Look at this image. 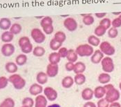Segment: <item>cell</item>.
Listing matches in <instances>:
<instances>
[{
	"instance_id": "1",
	"label": "cell",
	"mask_w": 121,
	"mask_h": 107,
	"mask_svg": "<svg viewBox=\"0 0 121 107\" xmlns=\"http://www.w3.org/2000/svg\"><path fill=\"white\" fill-rule=\"evenodd\" d=\"M104 88L106 91L104 98L109 103L117 102L121 97V93L119 90L116 89L112 84H107L104 86Z\"/></svg>"
},
{
	"instance_id": "2",
	"label": "cell",
	"mask_w": 121,
	"mask_h": 107,
	"mask_svg": "<svg viewBox=\"0 0 121 107\" xmlns=\"http://www.w3.org/2000/svg\"><path fill=\"white\" fill-rule=\"evenodd\" d=\"M9 80L17 90L22 89L26 86V80L20 75L17 73L12 74L9 77Z\"/></svg>"
},
{
	"instance_id": "3",
	"label": "cell",
	"mask_w": 121,
	"mask_h": 107,
	"mask_svg": "<svg viewBox=\"0 0 121 107\" xmlns=\"http://www.w3.org/2000/svg\"><path fill=\"white\" fill-rule=\"evenodd\" d=\"M18 44L22 52L24 54H28L33 52V47L30 42V39L26 36H24L19 38Z\"/></svg>"
},
{
	"instance_id": "4",
	"label": "cell",
	"mask_w": 121,
	"mask_h": 107,
	"mask_svg": "<svg viewBox=\"0 0 121 107\" xmlns=\"http://www.w3.org/2000/svg\"><path fill=\"white\" fill-rule=\"evenodd\" d=\"M75 52L80 57H89L91 56L94 53V50L92 46L89 44L79 45L75 48Z\"/></svg>"
},
{
	"instance_id": "5",
	"label": "cell",
	"mask_w": 121,
	"mask_h": 107,
	"mask_svg": "<svg viewBox=\"0 0 121 107\" xmlns=\"http://www.w3.org/2000/svg\"><path fill=\"white\" fill-rule=\"evenodd\" d=\"M53 19L49 17L46 16L43 17V18L40 21V26L43 29V32L47 35H51L54 31V28L53 26Z\"/></svg>"
},
{
	"instance_id": "6",
	"label": "cell",
	"mask_w": 121,
	"mask_h": 107,
	"mask_svg": "<svg viewBox=\"0 0 121 107\" xmlns=\"http://www.w3.org/2000/svg\"><path fill=\"white\" fill-rule=\"evenodd\" d=\"M100 63H101L102 69L104 73H110L114 71L115 66H114L113 60L109 56L104 57V58Z\"/></svg>"
},
{
	"instance_id": "7",
	"label": "cell",
	"mask_w": 121,
	"mask_h": 107,
	"mask_svg": "<svg viewBox=\"0 0 121 107\" xmlns=\"http://www.w3.org/2000/svg\"><path fill=\"white\" fill-rule=\"evenodd\" d=\"M30 35H31V37L33 38V39L34 40V42L37 44H42L46 39L45 33L42 30H40L39 28H33L31 30Z\"/></svg>"
},
{
	"instance_id": "8",
	"label": "cell",
	"mask_w": 121,
	"mask_h": 107,
	"mask_svg": "<svg viewBox=\"0 0 121 107\" xmlns=\"http://www.w3.org/2000/svg\"><path fill=\"white\" fill-rule=\"evenodd\" d=\"M99 46H100V50L102 51V53L104 55H106L107 56L110 57L114 55L116 52L115 48L109 42L107 41L103 42Z\"/></svg>"
},
{
	"instance_id": "9",
	"label": "cell",
	"mask_w": 121,
	"mask_h": 107,
	"mask_svg": "<svg viewBox=\"0 0 121 107\" xmlns=\"http://www.w3.org/2000/svg\"><path fill=\"white\" fill-rule=\"evenodd\" d=\"M43 93H44V95L50 102H53L56 100L58 96L57 91L53 87H50V86L45 87L44 89Z\"/></svg>"
},
{
	"instance_id": "10",
	"label": "cell",
	"mask_w": 121,
	"mask_h": 107,
	"mask_svg": "<svg viewBox=\"0 0 121 107\" xmlns=\"http://www.w3.org/2000/svg\"><path fill=\"white\" fill-rule=\"evenodd\" d=\"M64 26L65 27L67 30L70 32H73L78 28V23L74 18L67 17L64 21Z\"/></svg>"
},
{
	"instance_id": "11",
	"label": "cell",
	"mask_w": 121,
	"mask_h": 107,
	"mask_svg": "<svg viewBox=\"0 0 121 107\" xmlns=\"http://www.w3.org/2000/svg\"><path fill=\"white\" fill-rule=\"evenodd\" d=\"M59 73V66L58 64H51L49 63L47 66V71L46 73L48 77L53 78L57 75Z\"/></svg>"
},
{
	"instance_id": "12",
	"label": "cell",
	"mask_w": 121,
	"mask_h": 107,
	"mask_svg": "<svg viewBox=\"0 0 121 107\" xmlns=\"http://www.w3.org/2000/svg\"><path fill=\"white\" fill-rule=\"evenodd\" d=\"M15 51V48L14 45L10 43H6L2 46L1 51V53L5 57H10L13 55Z\"/></svg>"
},
{
	"instance_id": "13",
	"label": "cell",
	"mask_w": 121,
	"mask_h": 107,
	"mask_svg": "<svg viewBox=\"0 0 121 107\" xmlns=\"http://www.w3.org/2000/svg\"><path fill=\"white\" fill-rule=\"evenodd\" d=\"M44 89L42 87V85L35 83V84H33L30 88H29V93L31 95L33 96H37L39 95H40L42 93H43Z\"/></svg>"
},
{
	"instance_id": "14",
	"label": "cell",
	"mask_w": 121,
	"mask_h": 107,
	"mask_svg": "<svg viewBox=\"0 0 121 107\" xmlns=\"http://www.w3.org/2000/svg\"><path fill=\"white\" fill-rule=\"evenodd\" d=\"M103 58H104V54L102 53V51L100 49L96 50L91 56V62L94 64H98L101 62Z\"/></svg>"
},
{
	"instance_id": "15",
	"label": "cell",
	"mask_w": 121,
	"mask_h": 107,
	"mask_svg": "<svg viewBox=\"0 0 121 107\" xmlns=\"http://www.w3.org/2000/svg\"><path fill=\"white\" fill-rule=\"evenodd\" d=\"M48 99L44 95H39L35 99V107H47Z\"/></svg>"
},
{
	"instance_id": "16",
	"label": "cell",
	"mask_w": 121,
	"mask_h": 107,
	"mask_svg": "<svg viewBox=\"0 0 121 107\" xmlns=\"http://www.w3.org/2000/svg\"><path fill=\"white\" fill-rule=\"evenodd\" d=\"M81 97L85 101H90L94 97L93 90L91 88H85L82 90Z\"/></svg>"
},
{
	"instance_id": "17",
	"label": "cell",
	"mask_w": 121,
	"mask_h": 107,
	"mask_svg": "<svg viewBox=\"0 0 121 107\" xmlns=\"http://www.w3.org/2000/svg\"><path fill=\"white\" fill-rule=\"evenodd\" d=\"M74 84V79L71 76H65L62 80V86L64 89H70Z\"/></svg>"
},
{
	"instance_id": "18",
	"label": "cell",
	"mask_w": 121,
	"mask_h": 107,
	"mask_svg": "<svg viewBox=\"0 0 121 107\" xmlns=\"http://www.w3.org/2000/svg\"><path fill=\"white\" fill-rule=\"evenodd\" d=\"M48 79V76L47 75V74L45 72H39L36 76V80L37 83L41 85H44L47 84Z\"/></svg>"
},
{
	"instance_id": "19",
	"label": "cell",
	"mask_w": 121,
	"mask_h": 107,
	"mask_svg": "<svg viewBox=\"0 0 121 107\" xmlns=\"http://www.w3.org/2000/svg\"><path fill=\"white\" fill-rule=\"evenodd\" d=\"M93 93H94V97L95 98L100 99L103 98L105 96L106 91H105L104 86H98L95 87V89L93 90Z\"/></svg>"
},
{
	"instance_id": "20",
	"label": "cell",
	"mask_w": 121,
	"mask_h": 107,
	"mask_svg": "<svg viewBox=\"0 0 121 107\" xmlns=\"http://www.w3.org/2000/svg\"><path fill=\"white\" fill-rule=\"evenodd\" d=\"M48 62L51 64H58V63L61 60V57L59 55V53L56 51H53V53L49 54L48 55Z\"/></svg>"
},
{
	"instance_id": "21",
	"label": "cell",
	"mask_w": 121,
	"mask_h": 107,
	"mask_svg": "<svg viewBox=\"0 0 121 107\" xmlns=\"http://www.w3.org/2000/svg\"><path fill=\"white\" fill-rule=\"evenodd\" d=\"M86 65L85 64L82 62H76L75 63L74 69L73 72L75 74H79V73H84L86 71Z\"/></svg>"
},
{
	"instance_id": "22",
	"label": "cell",
	"mask_w": 121,
	"mask_h": 107,
	"mask_svg": "<svg viewBox=\"0 0 121 107\" xmlns=\"http://www.w3.org/2000/svg\"><path fill=\"white\" fill-rule=\"evenodd\" d=\"M98 80L100 84H109V82L111 81V76H110L109 73L104 72L103 73H100L98 75Z\"/></svg>"
},
{
	"instance_id": "23",
	"label": "cell",
	"mask_w": 121,
	"mask_h": 107,
	"mask_svg": "<svg viewBox=\"0 0 121 107\" xmlns=\"http://www.w3.org/2000/svg\"><path fill=\"white\" fill-rule=\"evenodd\" d=\"M66 58L67 59L68 62L75 63L77 62V60H78V54L75 52V50H73V49H69L68 53H67V56H66Z\"/></svg>"
},
{
	"instance_id": "24",
	"label": "cell",
	"mask_w": 121,
	"mask_h": 107,
	"mask_svg": "<svg viewBox=\"0 0 121 107\" xmlns=\"http://www.w3.org/2000/svg\"><path fill=\"white\" fill-rule=\"evenodd\" d=\"M5 69L8 73H11V74H14V73H15L17 71L18 67H17V65L16 63L10 62L6 64Z\"/></svg>"
},
{
	"instance_id": "25",
	"label": "cell",
	"mask_w": 121,
	"mask_h": 107,
	"mask_svg": "<svg viewBox=\"0 0 121 107\" xmlns=\"http://www.w3.org/2000/svg\"><path fill=\"white\" fill-rule=\"evenodd\" d=\"M11 21L9 18L0 19V28L4 30H7L11 27Z\"/></svg>"
},
{
	"instance_id": "26",
	"label": "cell",
	"mask_w": 121,
	"mask_h": 107,
	"mask_svg": "<svg viewBox=\"0 0 121 107\" xmlns=\"http://www.w3.org/2000/svg\"><path fill=\"white\" fill-rule=\"evenodd\" d=\"M73 79H74V82L75 84L78 86H81L84 84L86 81V76L84 75V73L75 74Z\"/></svg>"
},
{
	"instance_id": "27",
	"label": "cell",
	"mask_w": 121,
	"mask_h": 107,
	"mask_svg": "<svg viewBox=\"0 0 121 107\" xmlns=\"http://www.w3.org/2000/svg\"><path fill=\"white\" fill-rule=\"evenodd\" d=\"M13 38H14V35L10 31H7V30L4 32L1 36V39L2 42L5 43H10L13 39Z\"/></svg>"
},
{
	"instance_id": "28",
	"label": "cell",
	"mask_w": 121,
	"mask_h": 107,
	"mask_svg": "<svg viewBox=\"0 0 121 107\" xmlns=\"http://www.w3.org/2000/svg\"><path fill=\"white\" fill-rule=\"evenodd\" d=\"M63 43H61L59 41L56 40L55 38H53L51 41H50V43H49V46H50V48L53 51H58L62 46Z\"/></svg>"
},
{
	"instance_id": "29",
	"label": "cell",
	"mask_w": 121,
	"mask_h": 107,
	"mask_svg": "<svg viewBox=\"0 0 121 107\" xmlns=\"http://www.w3.org/2000/svg\"><path fill=\"white\" fill-rule=\"evenodd\" d=\"M88 44L92 46H98L100 44V39L95 35H90L87 39Z\"/></svg>"
},
{
	"instance_id": "30",
	"label": "cell",
	"mask_w": 121,
	"mask_h": 107,
	"mask_svg": "<svg viewBox=\"0 0 121 107\" xmlns=\"http://www.w3.org/2000/svg\"><path fill=\"white\" fill-rule=\"evenodd\" d=\"M28 57L25 54H19L15 59V63L17 66H24L27 62Z\"/></svg>"
},
{
	"instance_id": "31",
	"label": "cell",
	"mask_w": 121,
	"mask_h": 107,
	"mask_svg": "<svg viewBox=\"0 0 121 107\" xmlns=\"http://www.w3.org/2000/svg\"><path fill=\"white\" fill-rule=\"evenodd\" d=\"M45 53L46 51L42 46H36L33 50V54L35 57H42Z\"/></svg>"
},
{
	"instance_id": "32",
	"label": "cell",
	"mask_w": 121,
	"mask_h": 107,
	"mask_svg": "<svg viewBox=\"0 0 121 107\" xmlns=\"http://www.w3.org/2000/svg\"><path fill=\"white\" fill-rule=\"evenodd\" d=\"M15 101L10 98H7L0 104V107H15Z\"/></svg>"
},
{
	"instance_id": "33",
	"label": "cell",
	"mask_w": 121,
	"mask_h": 107,
	"mask_svg": "<svg viewBox=\"0 0 121 107\" xmlns=\"http://www.w3.org/2000/svg\"><path fill=\"white\" fill-rule=\"evenodd\" d=\"M22 30V26L19 24H18V23H15L10 27V32L12 33L13 35H17V34L21 33Z\"/></svg>"
},
{
	"instance_id": "34",
	"label": "cell",
	"mask_w": 121,
	"mask_h": 107,
	"mask_svg": "<svg viewBox=\"0 0 121 107\" xmlns=\"http://www.w3.org/2000/svg\"><path fill=\"white\" fill-rule=\"evenodd\" d=\"M107 28H104L101 25H99L96 27L94 30V33H95V35H96L97 37H102L103 36L105 33H106V31H107Z\"/></svg>"
},
{
	"instance_id": "35",
	"label": "cell",
	"mask_w": 121,
	"mask_h": 107,
	"mask_svg": "<svg viewBox=\"0 0 121 107\" xmlns=\"http://www.w3.org/2000/svg\"><path fill=\"white\" fill-rule=\"evenodd\" d=\"M94 17L91 14H87L82 19V22L86 26H91L94 23Z\"/></svg>"
},
{
	"instance_id": "36",
	"label": "cell",
	"mask_w": 121,
	"mask_h": 107,
	"mask_svg": "<svg viewBox=\"0 0 121 107\" xmlns=\"http://www.w3.org/2000/svg\"><path fill=\"white\" fill-rule=\"evenodd\" d=\"M53 38H55L56 40L59 41L60 42L63 43L66 39V35L65 33L62 31H57L55 33Z\"/></svg>"
},
{
	"instance_id": "37",
	"label": "cell",
	"mask_w": 121,
	"mask_h": 107,
	"mask_svg": "<svg viewBox=\"0 0 121 107\" xmlns=\"http://www.w3.org/2000/svg\"><path fill=\"white\" fill-rule=\"evenodd\" d=\"M22 105L26 106L28 107H33L35 105V101L31 98H29V97L25 98L22 100Z\"/></svg>"
},
{
	"instance_id": "38",
	"label": "cell",
	"mask_w": 121,
	"mask_h": 107,
	"mask_svg": "<svg viewBox=\"0 0 121 107\" xmlns=\"http://www.w3.org/2000/svg\"><path fill=\"white\" fill-rule=\"evenodd\" d=\"M100 25L106 28L107 29L110 28V27L112 26V21L109 18H103L100 21Z\"/></svg>"
},
{
	"instance_id": "39",
	"label": "cell",
	"mask_w": 121,
	"mask_h": 107,
	"mask_svg": "<svg viewBox=\"0 0 121 107\" xmlns=\"http://www.w3.org/2000/svg\"><path fill=\"white\" fill-rule=\"evenodd\" d=\"M9 82V78L6 77L4 76L0 77V90L5 89L8 86Z\"/></svg>"
},
{
	"instance_id": "40",
	"label": "cell",
	"mask_w": 121,
	"mask_h": 107,
	"mask_svg": "<svg viewBox=\"0 0 121 107\" xmlns=\"http://www.w3.org/2000/svg\"><path fill=\"white\" fill-rule=\"evenodd\" d=\"M109 102L104 98L100 99L98 102H97V107H109Z\"/></svg>"
},
{
	"instance_id": "41",
	"label": "cell",
	"mask_w": 121,
	"mask_h": 107,
	"mask_svg": "<svg viewBox=\"0 0 121 107\" xmlns=\"http://www.w3.org/2000/svg\"><path fill=\"white\" fill-rule=\"evenodd\" d=\"M118 35V30L116 28H110L108 30V36L110 38H116Z\"/></svg>"
},
{
	"instance_id": "42",
	"label": "cell",
	"mask_w": 121,
	"mask_h": 107,
	"mask_svg": "<svg viewBox=\"0 0 121 107\" xmlns=\"http://www.w3.org/2000/svg\"><path fill=\"white\" fill-rule=\"evenodd\" d=\"M68 49L66 47H61L58 51L57 53H59V55H60L61 58H66L67 56V53H68Z\"/></svg>"
},
{
	"instance_id": "43",
	"label": "cell",
	"mask_w": 121,
	"mask_h": 107,
	"mask_svg": "<svg viewBox=\"0 0 121 107\" xmlns=\"http://www.w3.org/2000/svg\"><path fill=\"white\" fill-rule=\"evenodd\" d=\"M112 25L113 28H119L121 26V19L119 17L115 18L112 21Z\"/></svg>"
},
{
	"instance_id": "44",
	"label": "cell",
	"mask_w": 121,
	"mask_h": 107,
	"mask_svg": "<svg viewBox=\"0 0 121 107\" xmlns=\"http://www.w3.org/2000/svg\"><path fill=\"white\" fill-rule=\"evenodd\" d=\"M74 65L75 63L71 62H68L65 64V69L66 71L71 72L73 71L74 69Z\"/></svg>"
},
{
	"instance_id": "45",
	"label": "cell",
	"mask_w": 121,
	"mask_h": 107,
	"mask_svg": "<svg viewBox=\"0 0 121 107\" xmlns=\"http://www.w3.org/2000/svg\"><path fill=\"white\" fill-rule=\"evenodd\" d=\"M83 107H97V105L91 101H87L85 104H84Z\"/></svg>"
},
{
	"instance_id": "46",
	"label": "cell",
	"mask_w": 121,
	"mask_h": 107,
	"mask_svg": "<svg viewBox=\"0 0 121 107\" xmlns=\"http://www.w3.org/2000/svg\"><path fill=\"white\" fill-rule=\"evenodd\" d=\"M109 107H121V104L118 102H115L110 103Z\"/></svg>"
},
{
	"instance_id": "47",
	"label": "cell",
	"mask_w": 121,
	"mask_h": 107,
	"mask_svg": "<svg viewBox=\"0 0 121 107\" xmlns=\"http://www.w3.org/2000/svg\"><path fill=\"white\" fill-rule=\"evenodd\" d=\"M106 15H107L106 13H95V17L98 18H103Z\"/></svg>"
},
{
	"instance_id": "48",
	"label": "cell",
	"mask_w": 121,
	"mask_h": 107,
	"mask_svg": "<svg viewBox=\"0 0 121 107\" xmlns=\"http://www.w3.org/2000/svg\"><path fill=\"white\" fill-rule=\"evenodd\" d=\"M47 107H62L60 104H51V105H48V106H47Z\"/></svg>"
},
{
	"instance_id": "49",
	"label": "cell",
	"mask_w": 121,
	"mask_h": 107,
	"mask_svg": "<svg viewBox=\"0 0 121 107\" xmlns=\"http://www.w3.org/2000/svg\"><path fill=\"white\" fill-rule=\"evenodd\" d=\"M113 13L114 15H121V13H120V12H119V13Z\"/></svg>"
},
{
	"instance_id": "50",
	"label": "cell",
	"mask_w": 121,
	"mask_h": 107,
	"mask_svg": "<svg viewBox=\"0 0 121 107\" xmlns=\"http://www.w3.org/2000/svg\"><path fill=\"white\" fill-rule=\"evenodd\" d=\"M119 89H120V90H121V81L120 82V84H119Z\"/></svg>"
},
{
	"instance_id": "51",
	"label": "cell",
	"mask_w": 121,
	"mask_h": 107,
	"mask_svg": "<svg viewBox=\"0 0 121 107\" xmlns=\"http://www.w3.org/2000/svg\"><path fill=\"white\" fill-rule=\"evenodd\" d=\"M26 107V106H24V105H22V107Z\"/></svg>"
}]
</instances>
